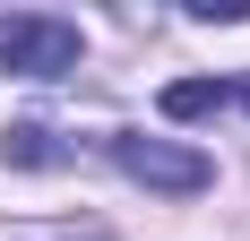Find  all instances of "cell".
Returning <instances> with one entry per match:
<instances>
[{
    "label": "cell",
    "mask_w": 250,
    "mask_h": 241,
    "mask_svg": "<svg viewBox=\"0 0 250 241\" xmlns=\"http://www.w3.org/2000/svg\"><path fill=\"white\" fill-rule=\"evenodd\" d=\"M78 60H86V35L69 18H43V9L0 18V69L9 78H69Z\"/></svg>",
    "instance_id": "obj_1"
},
{
    "label": "cell",
    "mask_w": 250,
    "mask_h": 241,
    "mask_svg": "<svg viewBox=\"0 0 250 241\" xmlns=\"http://www.w3.org/2000/svg\"><path fill=\"white\" fill-rule=\"evenodd\" d=\"M104 155L129 172V181H147V190H207L216 164H207L199 146H164V138H138V129H112Z\"/></svg>",
    "instance_id": "obj_2"
},
{
    "label": "cell",
    "mask_w": 250,
    "mask_h": 241,
    "mask_svg": "<svg viewBox=\"0 0 250 241\" xmlns=\"http://www.w3.org/2000/svg\"><path fill=\"white\" fill-rule=\"evenodd\" d=\"M207 112H250V78H181V86H164V120H207Z\"/></svg>",
    "instance_id": "obj_3"
}]
</instances>
